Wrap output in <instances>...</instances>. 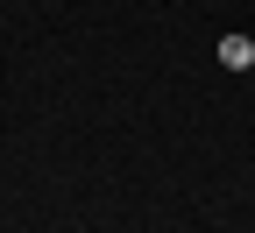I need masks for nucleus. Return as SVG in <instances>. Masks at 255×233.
<instances>
[{"label":"nucleus","mask_w":255,"mask_h":233,"mask_svg":"<svg viewBox=\"0 0 255 233\" xmlns=\"http://www.w3.org/2000/svg\"><path fill=\"white\" fill-rule=\"evenodd\" d=\"M220 64H227V71H248V64H255V43L248 36H220Z\"/></svg>","instance_id":"nucleus-1"}]
</instances>
